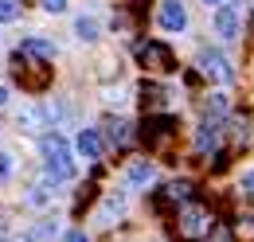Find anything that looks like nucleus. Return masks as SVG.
Returning a JSON list of instances; mask_svg holds the SVG:
<instances>
[{"mask_svg":"<svg viewBox=\"0 0 254 242\" xmlns=\"http://www.w3.org/2000/svg\"><path fill=\"white\" fill-rule=\"evenodd\" d=\"M43 149V164H47V176L51 180H70L74 176V160H70V145H66L59 133H47L39 141Z\"/></svg>","mask_w":254,"mask_h":242,"instance_id":"obj_1","label":"nucleus"},{"mask_svg":"<svg viewBox=\"0 0 254 242\" xmlns=\"http://www.w3.org/2000/svg\"><path fill=\"white\" fill-rule=\"evenodd\" d=\"M4 102H8V90H4V86H0V106H4Z\"/></svg>","mask_w":254,"mask_h":242,"instance_id":"obj_21","label":"nucleus"},{"mask_svg":"<svg viewBox=\"0 0 254 242\" xmlns=\"http://www.w3.org/2000/svg\"><path fill=\"white\" fill-rule=\"evenodd\" d=\"M16 82H20L24 90H43V86L51 82L47 59H35L28 51H16Z\"/></svg>","mask_w":254,"mask_h":242,"instance_id":"obj_2","label":"nucleus"},{"mask_svg":"<svg viewBox=\"0 0 254 242\" xmlns=\"http://www.w3.org/2000/svg\"><path fill=\"white\" fill-rule=\"evenodd\" d=\"M74 149L82 152L86 160H98V156H102V137H98L94 129H82V133H78V141H74Z\"/></svg>","mask_w":254,"mask_h":242,"instance_id":"obj_9","label":"nucleus"},{"mask_svg":"<svg viewBox=\"0 0 254 242\" xmlns=\"http://www.w3.org/2000/svg\"><path fill=\"white\" fill-rule=\"evenodd\" d=\"M8 172H12V160H8V156H0V180H4Z\"/></svg>","mask_w":254,"mask_h":242,"instance_id":"obj_20","label":"nucleus"},{"mask_svg":"<svg viewBox=\"0 0 254 242\" xmlns=\"http://www.w3.org/2000/svg\"><path fill=\"white\" fill-rule=\"evenodd\" d=\"M243 191L254 195V168H251V172H243Z\"/></svg>","mask_w":254,"mask_h":242,"instance_id":"obj_18","label":"nucleus"},{"mask_svg":"<svg viewBox=\"0 0 254 242\" xmlns=\"http://www.w3.org/2000/svg\"><path fill=\"white\" fill-rule=\"evenodd\" d=\"M172 133H176V118H149L141 125V137H145L149 149H168Z\"/></svg>","mask_w":254,"mask_h":242,"instance_id":"obj_4","label":"nucleus"},{"mask_svg":"<svg viewBox=\"0 0 254 242\" xmlns=\"http://www.w3.org/2000/svg\"><path fill=\"white\" fill-rule=\"evenodd\" d=\"M184 231H188V235L203 231V211H195V207H191V211H184Z\"/></svg>","mask_w":254,"mask_h":242,"instance_id":"obj_14","label":"nucleus"},{"mask_svg":"<svg viewBox=\"0 0 254 242\" xmlns=\"http://www.w3.org/2000/svg\"><path fill=\"white\" fill-rule=\"evenodd\" d=\"M39 4H43L47 12H63V8H66V0H39Z\"/></svg>","mask_w":254,"mask_h":242,"instance_id":"obj_19","label":"nucleus"},{"mask_svg":"<svg viewBox=\"0 0 254 242\" xmlns=\"http://www.w3.org/2000/svg\"><path fill=\"white\" fill-rule=\"evenodd\" d=\"M215 145H219V121L207 118L199 129H195V149H199V152H211Z\"/></svg>","mask_w":254,"mask_h":242,"instance_id":"obj_8","label":"nucleus"},{"mask_svg":"<svg viewBox=\"0 0 254 242\" xmlns=\"http://www.w3.org/2000/svg\"><path fill=\"white\" fill-rule=\"evenodd\" d=\"M63 242H90V239H86V231H66Z\"/></svg>","mask_w":254,"mask_h":242,"instance_id":"obj_17","label":"nucleus"},{"mask_svg":"<svg viewBox=\"0 0 254 242\" xmlns=\"http://www.w3.org/2000/svg\"><path fill=\"white\" fill-rule=\"evenodd\" d=\"M157 20H160V28H164V31H184V28H188V12H184L180 0H164L160 12H157Z\"/></svg>","mask_w":254,"mask_h":242,"instance_id":"obj_7","label":"nucleus"},{"mask_svg":"<svg viewBox=\"0 0 254 242\" xmlns=\"http://www.w3.org/2000/svg\"><path fill=\"white\" fill-rule=\"evenodd\" d=\"M20 51H28V55H35V59H55V43H47V39H24L20 43Z\"/></svg>","mask_w":254,"mask_h":242,"instance_id":"obj_10","label":"nucleus"},{"mask_svg":"<svg viewBox=\"0 0 254 242\" xmlns=\"http://www.w3.org/2000/svg\"><path fill=\"white\" fill-rule=\"evenodd\" d=\"M20 16V4L16 0H0V24H12Z\"/></svg>","mask_w":254,"mask_h":242,"instance_id":"obj_15","label":"nucleus"},{"mask_svg":"<svg viewBox=\"0 0 254 242\" xmlns=\"http://www.w3.org/2000/svg\"><path fill=\"white\" fill-rule=\"evenodd\" d=\"M137 59H141V66H149V70H172V66H176L172 51H168L164 43H157V39L141 43V47H137Z\"/></svg>","mask_w":254,"mask_h":242,"instance_id":"obj_5","label":"nucleus"},{"mask_svg":"<svg viewBox=\"0 0 254 242\" xmlns=\"http://www.w3.org/2000/svg\"><path fill=\"white\" fill-rule=\"evenodd\" d=\"M199 70H203V78H211V82H219V86H227V82L235 78V66L227 62V55H223V51H211V47L199 51Z\"/></svg>","mask_w":254,"mask_h":242,"instance_id":"obj_3","label":"nucleus"},{"mask_svg":"<svg viewBox=\"0 0 254 242\" xmlns=\"http://www.w3.org/2000/svg\"><path fill=\"white\" fill-rule=\"evenodd\" d=\"M243 28V12H239V4H215V35L219 39H235Z\"/></svg>","mask_w":254,"mask_h":242,"instance_id":"obj_6","label":"nucleus"},{"mask_svg":"<svg viewBox=\"0 0 254 242\" xmlns=\"http://www.w3.org/2000/svg\"><path fill=\"white\" fill-rule=\"evenodd\" d=\"M106 133H110V141H114V145H129V125L126 121H106Z\"/></svg>","mask_w":254,"mask_h":242,"instance_id":"obj_12","label":"nucleus"},{"mask_svg":"<svg viewBox=\"0 0 254 242\" xmlns=\"http://www.w3.org/2000/svg\"><path fill=\"white\" fill-rule=\"evenodd\" d=\"M188 195H191L188 183H168V199H188Z\"/></svg>","mask_w":254,"mask_h":242,"instance_id":"obj_16","label":"nucleus"},{"mask_svg":"<svg viewBox=\"0 0 254 242\" xmlns=\"http://www.w3.org/2000/svg\"><path fill=\"white\" fill-rule=\"evenodd\" d=\"M203 4H207V8H215V4H223V0H203Z\"/></svg>","mask_w":254,"mask_h":242,"instance_id":"obj_22","label":"nucleus"},{"mask_svg":"<svg viewBox=\"0 0 254 242\" xmlns=\"http://www.w3.org/2000/svg\"><path fill=\"white\" fill-rule=\"evenodd\" d=\"M153 176H157V168H153V164H145V160L129 168V183H133V187H145V183H153Z\"/></svg>","mask_w":254,"mask_h":242,"instance_id":"obj_11","label":"nucleus"},{"mask_svg":"<svg viewBox=\"0 0 254 242\" xmlns=\"http://www.w3.org/2000/svg\"><path fill=\"white\" fill-rule=\"evenodd\" d=\"M74 31H78V39H86V43H90V39H98V20L78 16V20H74Z\"/></svg>","mask_w":254,"mask_h":242,"instance_id":"obj_13","label":"nucleus"}]
</instances>
